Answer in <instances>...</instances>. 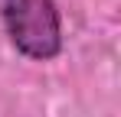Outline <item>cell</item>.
I'll use <instances>...</instances> for the list:
<instances>
[{
	"mask_svg": "<svg viewBox=\"0 0 121 117\" xmlns=\"http://www.w3.org/2000/svg\"><path fill=\"white\" fill-rule=\"evenodd\" d=\"M0 20L10 46L33 62H49L62 52V16L56 0H3Z\"/></svg>",
	"mask_w": 121,
	"mask_h": 117,
	"instance_id": "cell-1",
	"label": "cell"
}]
</instances>
